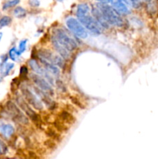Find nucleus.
Listing matches in <instances>:
<instances>
[{"instance_id": "obj_1", "label": "nucleus", "mask_w": 158, "mask_h": 159, "mask_svg": "<svg viewBox=\"0 0 158 159\" xmlns=\"http://www.w3.org/2000/svg\"><path fill=\"white\" fill-rule=\"evenodd\" d=\"M52 37L69 52H73L77 48V43L67 30L57 28L53 31Z\"/></svg>"}, {"instance_id": "obj_2", "label": "nucleus", "mask_w": 158, "mask_h": 159, "mask_svg": "<svg viewBox=\"0 0 158 159\" xmlns=\"http://www.w3.org/2000/svg\"><path fill=\"white\" fill-rule=\"evenodd\" d=\"M97 8L100 10L105 21L108 25L116 26H122L123 25V20L120 16L106 3H98Z\"/></svg>"}, {"instance_id": "obj_3", "label": "nucleus", "mask_w": 158, "mask_h": 159, "mask_svg": "<svg viewBox=\"0 0 158 159\" xmlns=\"http://www.w3.org/2000/svg\"><path fill=\"white\" fill-rule=\"evenodd\" d=\"M37 56L38 58L43 59V60L49 61L50 63L54 64L57 67L60 68H64L65 66V61L57 54H54L53 51L46 48H41L37 53Z\"/></svg>"}, {"instance_id": "obj_4", "label": "nucleus", "mask_w": 158, "mask_h": 159, "mask_svg": "<svg viewBox=\"0 0 158 159\" xmlns=\"http://www.w3.org/2000/svg\"><path fill=\"white\" fill-rule=\"evenodd\" d=\"M66 26L68 28V30L78 38H88V32L77 19L69 17L66 20Z\"/></svg>"}, {"instance_id": "obj_5", "label": "nucleus", "mask_w": 158, "mask_h": 159, "mask_svg": "<svg viewBox=\"0 0 158 159\" xmlns=\"http://www.w3.org/2000/svg\"><path fill=\"white\" fill-rule=\"evenodd\" d=\"M23 97L25 100L35 110L41 111L43 110V103L41 102L38 96L34 93V92L31 89V88L24 85L21 88Z\"/></svg>"}, {"instance_id": "obj_6", "label": "nucleus", "mask_w": 158, "mask_h": 159, "mask_svg": "<svg viewBox=\"0 0 158 159\" xmlns=\"http://www.w3.org/2000/svg\"><path fill=\"white\" fill-rule=\"evenodd\" d=\"M28 65H29L30 69L33 71V73L38 75L41 76L42 78H43L44 79H46L51 85H55V80L54 79V76L51 75L41 65L40 63H39L38 61L36 60V59L32 58L30 60H29L28 62Z\"/></svg>"}, {"instance_id": "obj_7", "label": "nucleus", "mask_w": 158, "mask_h": 159, "mask_svg": "<svg viewBox=\"0 0 158 159\" xmlns=\"http://www.w3.org/2000/svg\"><path fill=\"white\" fill-rule=\"evenodd\" d=\"M84 27L86 29L88 32H90L93 35H100L102 33L103 28L101 26V25L98 23L97 20L91 16H86L82 18L78 19Z\"/></svg>"}, {"instance_id": "obj_8", "label": "nucleus", "mask_w": 158, "mask_h": 159, "mask_svg": "<svg viewBox=\"0 0 158 159\" xmlns=\"http://www.w3.org/2000/svg\"><path fill=\"white\" fill-rule=\"evenodd\" d=\"M17 103L19 104L20 107L21 108V110L24 112L26 114V116L33 121L35 124L37 125H40L41 124V119H40V116H39L38 113H36L34 111L33 109L32 108L30 105L26 102L24 99V98L23 96H18L16 98Z\"/></svg>"}, {"instance_id": "obj_9", "label": "nucleus", "mask_w": 158, "mask_h": 159, "mask_svg": "<svg viewBox=\"0 0 158 159\" xmlns=\"http://www.w3.org/2000/svg\"><path fill=\"white\" fill-rule=\"evenodd\" d=\"M29 77L31 79V81L33 82L35 86H37L40 89L43 90L45 93H48L50 96H54V90L53 88V85H51L46 79L42 78L41 76L35 74V73H30L29 75Z\"/></svg>"}, {"instance_id": "obj_10", "label": "nucleus", "mask_w": 158, "mask_h": 159, "mask_svg": "<svg viewBox=\"0 0 158 159\" xmlns=\"http://www.w3.org/2000/svg\"><path fill=\"white\" fill-rule=\"evenodd\" d=\"M30 88H31V89L34 92V93H35V94L38 96L39 99L41 100V102H43L44 105H46L48 108L50 109V110L55 108L56 107L55 102H54V101L51 99L50 96L48 93H45V92H43V90L38 89L37 86H35L34 85H32Z\"/></svg>"}, {"instance_id": "obj_11", "label": "nucleus", "mask_w": 158, "mask_h": 159, "mask_svg": "<svg viewBox=\"0 0 158 159\" xmlns=\"http://www.w3.org/2000/svg\"><path fill=\"white\" fill-rule=\"evenodd\" d=\"M112 8L119 16H127L130 13V9L125 0H110Z\"/></svg>"}, {"instance_id": "obj_12", "label": "nucleus", "mask_w": 158, "mask_h": 159, "mask_svg": "<svg viewBox=\"0 0 158 159\" xmlns=\"http://www.w3.org/2000/svg\"><path fill=\"white\" fill-rule=\"evenodd\" d=\"M9 107L11 112L13 113L14 118L19 123H20L21 124H23V125H28L29 124V119H28L27 116H26V115L22 112V110H20L15 104L12 103V102H10Z\"/></svg>"}, {"instance_id": "obj_13", "label": "nucleus", "mask_w": 158, "mask_h": 159, "mask_svg": "<svg viewBox=\"0 0 158 159\" xmlns=\"http://www.w3.org/2000/svg\"><path fill=\"white\" fill-rule=\"evenodd\" d=\"M51 43H52V45L54 49H55V51L57 52V54L60 55L65 61L71 59V53L69 52L68 50L65 49L64 47H62L53 37H51Z\"/></svg>"}, {"instance_id": "obj_14", "label": "nucleus", "mask_w": 158, "mask_h": 159, "mask_svg": "<svg viewBox=\"0 0 158 159\" xmlns=\"http://www.w3.org/2000/svg\"><path fill=\"white\" fill-rule=\"evenodd\" d=\"M39 61H40V65L50 73L52 76H54L56 78H58L60 76V69H59L58 67H57L56 65H54V64L50 63L49 61H46L43 60V59L38 58Z\"/></svg>"}, {"instance_id": "obj_15", "label": "nucleus", "mask_w": 158, "mask_h": 159, "mask_svg": "<svg viewBox=\"0 0 158 159\" xmlns=\"http://www.w3.org/2000/svg\"><path fill=\"white\" fill-rule=\"evenodd\" d=\"M15 134V127L11 124H6L0 120V134L5 138H10Z\"/></svg>"}, {"instance_id": "obj_16", "label": "nucleus", "mask_w": 158, "mask_h": 159, "mask_svg": "<svg viewBox=\"0 0 158 159\" xmlns=\"http://www.w3.org/2000/svg\"><path fill=\"white\" fill-rule=\"evenodd\" d=\"M89 11L90 7L87 3H81L77 6V9H76V16L78 19L82 18V17L88 16Z\"/></svg>"}, {"instance_id": "obj_17", "label": "nucleus", "mask_w": 158, "mask_h": 159, "mask_svg": "<svg viewBox=\"0 0 158 159\" xmlns=\"http://www.w3.org/2000/svg\"><path fill=\"white\" fill-rule=\"evenodd\" d=\"M14 64L11 63V62H7L5 65H3L0 68V73H1V75L2 77H6L9 75V73L11 72L12 69L14 68Z\"/></svg>"}, {"instance_id": "obj_18", "label": "nucleus", "mask_w": 158, "mask_h": 159, "mask_svg": "<svg viewBox=\"0 0 158 159\" xmlns=\"http://www.w3.org/2000/svg\"><path fill=\"white\" fill-rule=\"evenodd\" d=\"M74 116L68 111H62L60 113V120L65 124H73L74 122Z\"/></svg>"}, {"instance_id": "obj_19", "label": "nucleus", "mask_w": 158, "mask_h": 159, "mask_svg": "<svg viewBox=\"0 0 158 159\" xmlns=\"http://www.w3.org/2000/svg\"><path fill=\"white\" fill-rule=\"evenodd\" d=\"M26 10L24 8L21 7V6H17L13 10V15L14 16L16 17L18 19H23L26 16Z\"/></svg>"}, {"instance_id": "obj_20", "label": "nucleus", "mask_w": 158, "mask_h": 159, "mask_svg": "<svg viewBox=\"0 0 158 159\" xmlns=\"http://www.w3.org/2000/svg\"><path fill=\"white\" fill-rule=\"evenodd\" d=\"M9 58H10L12 61H16L19 59V57L21 56V54L18 51V48L15 47H12L9 51Z\"/></svg>"}, {"instance_id": "obj_21", "label": "nucleus", "mask_w": 158, "mask_h": 159, "mask_svg": "<svg viewBox=\"0 0 158 159\" xmlns=\"http://www.w3.org/2000/svg\"><path fill=\"white\" fill-rule=\"evenodd\" d=\"M147 5V9L150 13H154L156 12V3L155 0H143Z\"/></svg>"}, {"instance_id": "obj_22", "label": "nucleus", "mask_w": 158, "mask_h": 159, "mask_svg": "<svg viewBox=\"0 0 158 159\" xmlns=\"http://www.w3.org/2000/svg\"><path fill=\"white\" fill-rule=\"evenodd\" d=\"M20 2V0H8L7 2L3 4L2 9L3 10H6L8 9H10V8L14 7V6H17L19 3Z\"/></svg>"}, {"instance_id": "obj_23", "label": "nucleus", "mask_w": 158, "mask_h": 159, "mask_svg": "<svg viewBox=\"0 0 158 159\" xmlns=\"http://www.w3.org/2000/svg\"><path fill=\"white\" fill-rule=\"evenodd\" d=\"M11 23H12V18L8 16H4L0 19V29L9 26L11 24Z\"/></svg>"}, {"instance_id": "obj_24", "label": "nucleus", "mask_w": 158, "mask_h": 159, "mask_svg": "<svg viewBox=\"0 0 158 159\" xmlns=\"http://www.w3.org/2000/svg\"><path fill=\"white\" fill-rule=\"evenodd\" d=\"M27 39H23V40H20V43H19V47H18V51H20V54H23V52H25L26 50V46H27Z\"/></svg>"}, {"instance_id": "obj_25", "label": "nucleus", "mask_w": 158, "mask_h": 159, "mask_svg": "<svg viewBox=\"0 0 158 159\" xmlns=\"http://www.w3.org/2000/svg\"><path fill=\"white\" fill-rule=\"evenodd\" d=\"M128 5L133 6L135 9H138L141 6V0H125Z\"/></svg>"}, {"instance_id": "obj_26", "label": "nucleus", "mask_w": 158, "mask_h": 159, "mask_svg": "<svg viewBox=\"0 0 158 159\" xmlns=\"http://www.w3.org/2000/svg\"><path fill=\"white\" fill-rule=\"evenodd\" d=\"M29 70L26 66H22L20 68V76L23 77V79H26L29 76Z\"/></svg>"}, {"instance_id": "obj_27", "label": "nucleus", "mask_w": 158, "mask_h": 159, "mask_svg": "<svg viewBox=\"0 0 158 159\" xmlns=\"http://www.w3.org/2000/svg\"><path fill=\"white\" fill-rule=\"evenodd\" d=\"M8 59H9V56L6 55V54H3V55H2L1 57H0V68H1L3 65L7 63Z\"/></svg>"}, {"instance_id": "obj_28", "label": "nucleus", "mask_w": 158, "mask_h": 159, "mask_svg": "<svg viewBox=\"0 0 158 159\" xmlns=\"http://www.w3.org/2000/svg\"><path fill=\"white\" fill-rule=\"evenodd\" d=\"M40 4V3L39 0H29V5L32 7H38Z\"/></svg>"}, {"instance_id": "obj_29", "label": "nucleus", "mask_w": 158, "mask_h": 159, "mask_svg": "<svg viewBox=\"0 0 158 159\" xmlns=\"http://www.w3.org/2000/svg\"><path fill=\"white\" fill-rule=\"evenodd\" d=\"M28 157H29V159H39L38 157L36 155V154L32 152H29V154H28Z\"/></svg>"}, {"instance_id": "obj_30", "label": "nucleus", "mask_w": 158, "mask_h": 159, "mask_svg": "<svg viewBox=\"0 0 158 159\" xmlns=\"http://www.w3.org/2000/svg\"><path fill=\"white\" fill-rule=\"evenodd\" d=\"M95 1L99 2V3H107L110 1V0H95Z\"/></svg>"}, {"instance_id": "obj_31", "label": "nucleus", "mask_w": 158, "mask_h": 159, "mask_svg": "<svg viewBox=\"0 0 158 159\" xmlns=\"http://www.w3.org/2000/svg\"><path fill=\"white\" fill-rule=\"evenodd\" d=\"M3 150V146H2V144L1 142H0V153H1L2 152Z\"/></svg>"}, {"instance_id": "obj_32", "label": "nucleus", "mask_w": 158, "mask_h": 159, "mask_svg": "<svg viewBox=\"0 0 158 159\" xmlns=\"http://www.w3.org/2000/svg\"><path fill=\"white\" fill-rule=\"evenodd\" d=\"M2 36H3V34H2V32H0V41H1L2 38Z\"/></svg>"}, {"instance_id": "obj_33", "label": "nucleus", "mask_w": 158, "mask_h": 159, "mask_svg": "<svg viewBox=\"0 0 158 159\" xmlns=\"http://www.w3.org/2000/svg\"><path fill=\"white\" fill-rule=\"evenodd\" d=\"M2 79H3V77L2 75H0V83H1V82H2Z\"/></svg>"}, {"instance_id": "obj_34", "label": "nucleus", "mask_w": 158, "mask_h": 159, "mask_svg": "<svg viewBox=\"0 0 158 159\" xmlns=\"http://www.w3.org/2000/svg\"><path fill=\"white\" fill-rule=\"evenodd\" d=\"M57 1H58V2H63L64 0H57Z\"/></svg>"}]
</instances>
